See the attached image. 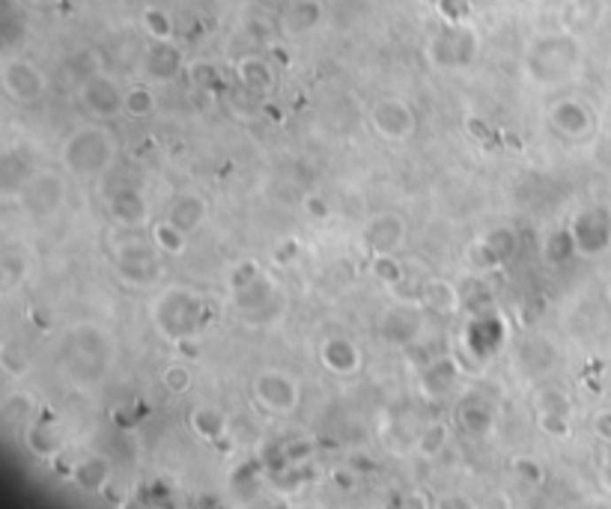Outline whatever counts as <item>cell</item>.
I'll list each match as a JSON object with an SVG mask.
<instances>
[{
	"instance_id": "f1b7e54d",
	"label": "cell",
	"mask_w": 611,
	"mask_h": 509,
	"mask_svg": "<svg viewBox=\"0 0 611 509\" xmlns=\"http://www.w3.org/2000/svg\"><path fill=\"white\" fill-rule=\"evenodd\" d=\"M141 24L150 42H174V21L161 6H146L141 12Z\"/></svg>"
},
{
	"instance_id": "60d3db41",
	"label": "cell",
	"mask_w": 611,
	"mask_h": 509,
	"mask_svg": "<svg viewBox=\"0 0 611 509\" xmlns=\"http://www.w3.org/2000/svg\"><path fill=\"white\" fill-rule=\"evenodd\" d=\"M301 209H305V215L313 218V220H329L331 218L329 200H325V197H320V194H307L305 203H301Z\"/></svg>"
},
{
	"instance_id": "6da1fadb",
	"label": "cell",
	"mask_w": 611,
	"mask_h": 509,
	"mask_svg": "<svg viewBox=\"0 0 611 509\" xmlns=\"http://www.w3.org/2000/svg\"><path fill=\"white\" fill-rule=\"evenodd\" d=\"M117 155H120V143L111 128L81 126L66 137V143L60 150V161L72 176L89 179V176L108 174L113 161H117Z\"/></svg>"
},
{
	"instance_id": "f35d334b",
	"label": "cell",
	"mask_w": 611,
	"mask_h": 509,
	"mask_svg": "<svg viewBox=\"0 0 611 509\" xmlns=\"http://www.w3.org/2000/svg\"><path fill=\"white\" fill-rule=\"evenodd\" d=\"M540 429L552 438H567L569 435V414L561 412H540Z\"/></svg>"
},
{
	"instance_id": "9a60e30c",
	"label": "cell",
	"mask_w": 611,
	"mask_h": 509,
	"mask_svg": "<svg viewBox=\"0 0 611 509\" xmlns=\"http://www.w3.org/2000/svg\"><path fill=\"white\" fill-rule=\"evenodd\" d=\"M406 242V220L394 212H385V215L373 218L370 227H367V248L373 251V257H388V253H397Z\"/></svg>"
},
{
	"instance_id": "4fadbf2b",
	"label": "cell",
	"mask_w": 611,
	"mask_h": 509,
	"mask_svg": "<svg viewBox=\"0 0 611 509\" xmlns=\"http://www.w3.org/2000/svg\"><path fill=\"white\" fill-rule=\"evenodd\" d=\"M320 358H322V366L329 369L331 375H337V379H352L364 364V355H361V349H358V343L340 334L329 336V340L322 343Z\"/></svg>"
},
{
	"instance_id": "5bb4252c",
	"label": "cell",
	"mask_w": 611,
	"mask_h": 509,
	"mask_svg": "<svg viewBox=\"0 0 611 509\" xmlns=\"http://www.w3.org/2000/svg\"><path fill=\"white\" fill-rule=\"evenodd\" d=\"M108 215L122 229H141L150 220V203L137 188H120L108 200Z\"/></svg>"
},
{
	"instance_id": "8992f818",
	"label": "cell",
	"mask_w": 611,
	"mask_h": 509,
	"mask_svg": "<svg viewBox=\"0 0 611 509\" xmlns=\"http://www.w3.org/2000/svg\"><path fill=\"white\" fill-rule=\"evenodd\" d=\"M576 63V42L567 36H549L534 42L531 54H528V69L540 84H555L573 69Z\"/></svg>"
},
{
	"instance_id": "ab89813d",
	"label": "cell",
	"mask_w": 611,
	"mask_h": 509,
	"mask_svg": "<svg viewBox=\"0 0 611 509\" xmlns=\"http://www.w3.org/2000/svg\"><path fill=\"white\" fill-rule=\"evenodd\" d=\"M0 366H4V373L10 375V379H21L24 373H27V358L21 355V351H15L12 346H4V355H0Z\"/></svg>"
},
{
	"instance_id": "3957f363",
	"label": "cell",
	"mask_w": 611,
	"mask_h": 509,
	"mask_svg": "<svg viewBox=\"0 0 611 509\" xmlns=\"http://www.w3.org/2000/svg\"><path fill=\"white\" fill-rule=\"evenodd\" d=\"M203 316H206V304L197 292L185 289V286H167L152 301V322L174 343H182L197 334L203 328Z\"/></svg>"
},
{
	"instance_id": "1f68e13d",
	"label": "cell",
	"mask_w": 611,
	"mask_h": 509,
	"mask_svg": "<svg viewBox=\"0 0 611 509\" xmlns=\"http://www.w3.org/2000/svg\"><path fill=\"white\" fill-rule=\"evenodd\" d=\"M513 474H516L519 480L525 482V486H534V489H540L543 482H545V465L540 462V459H534V456H516L513 459Z\"/></svg>"
},
{
	"instance_id": "484cf974",
	"label": "cell",
	"mask_w": 611,
	"mask_h": 509,
	"mask_svg": "<svg viewBox=\"0 0 611 509\" xmlns=\"http://www.w3.org/2000/svg\"><path fill=\"white\" fill-rule=\"evenodd\" d=\"M150 239L161 253H165V257H182V253L189 251V233H185L182 227H176L170 218L152 224Z\"/></svg>"
},
{
	"instance_id": "30bf717a",
	"label": "cell",
	"mask_w": 611,
	"mask_h": 509,
	"mask_svg": "<svg viewBox=\"0 0 611 509\" xmlns=\"http://www.w3.org/2000/svg\"><path fill=\"white\" fill-rule=\"evenodd\" d=\"M81 104L87 113H93L96 120H113L120 113H126V89L108 75H89L78 89Z\"/></svg>"
},
{
	"instance_id": "7c38bea8",
	"label": "cell",
	"mask_w": 611,
	"mask_h": 509,
	"mask_svg": "<svg viewBox=\"0 0 611 509\" xmlns=\"http://www.w3.org/2000/svg\"><path fill=\"white\" fill-rule=\"evenodd\" d=\"M569 233H573L578 253H597L611 248V212L608 209L578 212Z\"/></svg>"
},
{
	"instance_id": "7bdbcfd3",
	"label": "cell",
	"mask_w": 611,
	"mask_h": 509,
	"mask_svg": "<svg viewBox=\"0 0 611 509\" xmlns=\"http://www.w3.org/2000/svg\"><path fill=\"white\" fill-rule=\"evenodd\" d=\"M602 482L611 491V447L606 450V459H602Z\"/></svg>"
},
{
	"instance_id": "277c9868",
	"label": "cell",
	"mask_w": 611,
	"mask_h": 509,
	"mask_svg": "<svg viewBox=\"0 0 611 509\" xmlns=\"http://www.w3.org/2000/svg\"><path fill=\"white\" fill-rule=\"evenodd\" d=\"M161 257H165V253L152 244V239L150 242L126 239V242H120V248H117L113 268H117V277L122 283L141 289V286H152L161 281V274H165Z\"/></svg>"
},
{
	"instance_id": "83f0119b",
	"label": "cell",
	"mask_w": 611,
	"mask_h": 509,
	"mask_svg": "<svg viewBox=\"0 0 611 509\" xmlns=\"http://www.w3.org/2000/svg\"><path fill=\"white\" fill-rule=\"evenodd\" d=\"M30 259L21 248H6L4 257H0V281H4V289H15L24 277H27Z\"/></svg>"
},
{
	"instance_id": "f546056e",
	"label": "cell",
	"mask_w": 611,
	"mask_h": 509,
	"mask_svg": "<svg viewBox=\"0 0 611 509\" xmlns=\"http://www.w3.org/2000/svg\"><path fill=\"white\" fill-rule=\"evenodd\" d=\"M156 93H152L150 84H135L126 89V113L132 120H146L156 113Z\"/></svg>"
},
{
	"instance_id": "8fae6325",
	"label": "cell",
	"mask_w": 611,
	"mask_h": 509,
	"mask_svg": "<svg viewBox=\"0 0 611 509\" xmlns=\"http://www.w3.org/2000/svg\"><path fill=\"white\" fill-rule=\"evenodd\" d=\"M549 122L558 135H564L567 141H588L597 131V120H593L591 108L578 98H558L549 108Z\"/></svg>"
},
{
	"instance_id": "ac0fdd59",
	"label": "cell",
	"mask_w": 611,
	"mask_h": 509,
	"mask_svg": "<svg viewBox=\"0 0 611 509\" xmlns=\"http://www.w3.org/2000/svg\"><path fill=\"white\" fill-rule=\"evenodd\" d=\"M236 78H239L244 93L251 96H268L275 89V69L259 54H244L236 63Z\"/></svg>"
},
{
	"instance_id": "d590c367",
	"label": "cell",
	"mask_w": 611,
	"mask_h": 509,
	"mask_svg": "<svg viewBox=\"0 0 611 509\" xmlns=\"http://www.w3.org/2000/svg\"><path fill=\"white\" fill-rule=\"evenodd\" d=\"M185 75H189V81L197 89H215V84H218V69L212 63H206V60L189 63V66H185Z\"/></svg>"
},
{
	"instance_id": "2e32d148",
	"label": "cell",
	"mask_w": 611,
	"mask_h": 509,
	"mask_svg": "<svg viewBox=\"0 0 611 509\" xmlns=\"http://www.w3.org/2000/svg\"><path fill=\"white\" fill-rule=\"evenodd\" d=\"M456 382H460V366L453 358H436L421 373V393L429 402H442L453 393Z\"/></svg>"
},
{
	"instance_id": "b9f144b4",
	"label": "cell",
	"mask_w": 611,
	"mask_h": 509,
	"mask_svg": "<svg viewBox=\"0 0 611 509\" xmlns=\"http://www.w3.org/2000/svg\"><path fill=\"white\" fill-rule=\"evenodd\" d=\"M591 429H593V435H597V438L602 441V444L611 447V408H602V412L593 414Z\"/></svg>"
},
{
	"instance_id": "d4e9b609",
	"label": "cell",
	"mask_w": 611,
	"mask_h": 509,
	"mask_svg": "<svg viewBox=\"0 0 611 509\" xmlns=\"http://www.w3.org/2000/svg\"><path fill=\"white\" fill-rule=\"evenodd\" d=\"M206 212H209V206H206V200H203L200 194H182L174 203V206H170L167 218L191 235V233H197V229L203 227V220H206Z\"/></svg>"
},
{
	"instance_id": "cb8c5ba5",
	"label": "cell",
	"mask_w": 611,
	"mask_h": 509,
	"mask_svg": "<svg viewBox=\"0 0 611 509\" xmlns=\"http://www.w3.org/2000/svg\"><path fill=\"white\" fill-rule=\"evenodd\" d=\"M421 307H427L429 313L451 316L460 310V292L451 281H427L421 286Z\"/></svg>"
},
{
	"instance_id": "603a6c76",
	"label": "cell",
	"mask_w": 611,
	"mask_h": 509,
	"mask_svg": "<svg viewBox=\"0 0 611 509\" xmlns=\"http://www.w3.org/2000/svg\"><path fill=\"white\" fill-rule=\"evenodd\" d=\"M60 444H63L60 426L54 420H48V417H43V420H30L24 426V447H27L36 459L54 456L57 450H60Z\"/></svg>"
},
{
	"instance_id": "74e56055",
	"label": "cell",
	"mask_w": 611,
	"mask_h": 509,
	"mask_svg": "<svg viewBox=\"0 0 611 509\" xmlns=\"http://www.w3.org/2000/svg\"><path fill=\"white\" fill-rule=\"evenodd\" d=\"M373 274H376L379 281H382V283H388V286L403 283V266L394 259V253H388V257H376V259H373Z\"/></svg>"
},
{
	"instance_id": "8d00e7d4",
	"label": "cell",
	"mask_w": 611,
	"mask_h": 509,
	"mask_svg": "<svg viewBox=\"0 0 611 509\" xmlns=\"http://www.w3.org/2000/svg\"><path fill=\"white\" fill-rule=\"evenodd\" d=\"M30 412H34V399L27 397V393H15V397H10L4 402V417L6 420H12V423H24L27 426L30 420Z\"/></svg>"
},
{
	"instance_id": "836d02e7",
	"label": "cell",
	"mask_w": 611,
	"mask_h": 509,
	"mask_svg": "<svg viewBox=\"0 0 611 509\" xmlns=\"http://www.w3.org/2000/svg\"><path fill=\"white\" fill-rule=\"evenodd\" d=\"M263 266H259L257 259H242L239 266L230 271V289L233 292H242L248 289V286H254L257 281H263Z\"/></svg>"
},
{
	"instance_id": "e0dca14e",
	"label": "cell",
	"mask_w": 611,
	"mask_h": 509,
	"mask_svg": "<svg viewBox=\"0 0 611 509\" xmlns=\"http://www.w3.org/2000/svg\"><path fill=\"white\" fill-rule=\"evenodd\" d=\"M182 69H185L182 54H179V48L174 42H150V45H146L143 72H146V78H150V81L165 84V81L179 78V72H182Z\"/></svg>"
},
{
	"instance_id": "7a4b0ae2",
	"label": "cell",
	"mask_w": 611,
	"mask_h": 509,
	"mask_svg": "<svg viewBox=\"0 0 611 509\" xmlns=\"http://www.w3.org/2000/svg\"><path fill=\"white\" fill-rule=\"evenodd\" d=\"M113 346L96 325H75L63 336V369L69 382H99L111 366Z\"/></svg>"
},
{
	"instance_id": "f6af8a7d",
	"label": "cell",
	"mask_w": 611,
	"mask_h": 509,
	"mask_svg": "<svg viewBox=\"0 0 611 509\" xmlns=\"http://www.w3.org/2000/svg\"><path fill=\"white\" fill-rule=\"evenodd\" d=\"M528 4H537V0H528Z\"/></svg>"
},
{
	"instance_id": "d6986e66",
	"label": "cell",
	"mask_w": 611,
	"mask_h": 509,
	"mask_svg": "<svg viewBox=\"0 0 611 509\" xmlns=\"http://www.w3.org/2000/svg\"><path fill=\"white\" fill-rule=\"evenodd\" d=\"M519 248V235L513 233L510 227H495L492 233H486L483 239H480L477 251H475V262H480V266H504L513 253H516Z\"/></svg>"
},
{
	"instance_id": "ee69618b",
	"label": "cell",
	"mask_w": 611,
	"mask_h": 509,
	"mask_svg": "<svg viewBox=\"0 0 611 509\" xmlns=\"http://www.w3.org/2000/svg\"><path fill=\"white\" fill-rule=\"evenodd\" d=\"M24 4L39 6V10H45V6H57V4H60V0H24Z\"/></svg>"
},
{
	"instance_id": "5b68a950",
	"label": "cell",
	"mask_w": 611,
	"mask_h": 509,
	"mask_svg": "<svg viewBox=\"0 0 611 509\" xmlns=\"http://www.w3.org/2000/svg\"><path fill=\"white\" fill-rule=\"evenodd\" d=\"M0 87L15 104H36L48 93V75L27 57H6L0 63Z\"/></svg>"
},
{
	"instance_id": "44dd1931",
	"label": "cell",
	"mask_w": 611,
	"mask_h": 509,
	"mask_svg": "<svg viewBox=\"0 0 611 509\" xmlns=\"http://www.w3.org/2000/svg\"><path fill=\"white\" fill-rule=\"evenodd\" d=\"M113 467L104 456H84L72 465V480L81 491H89V495H102L104 486L111 482Z\"/></svg>"
},
{
	"instance_id": "ba28073f",
	"label": "cell",
	"mask_w": 611,
	"mask_h": 509,
	"mask_svg": "<svg viewBox=\"0 0 611 509\" xmlns=\"http://www.w3.org/2000/svg\"><path fill=\"white\" fill-rule=\"evenodd\" d=\"M254 399L263 412L275 414V417H287L298 408L301 390L287 373H281V369H263L254 379Z\"/></svg>"
},
{
	"instance_id": "bcb514c9",
	"label": "cell",
	"mask_w": 611,
	"mask_h": 509,
	"mask_svg": "<svg viewBox=\"0 0 611 509\" xmlns=\"http://www.w3.org/2000/svg\"><path fill=\"white\" fill-rule=\"evenodd\" d=\"M608 295H611V286H608Z\"/></svg>"
},
{
	"instance_id": "d6a6232c",
	"label": "cell",
	"mask_w": 611,
	"mask_h": 509,
	"mask_svg": "<svg viewBox=\"0 0 611 509\" xmlns=\"http://www.w3.org/2000/svg\"><path fill=\"white\" fill-rule=\"evenodd\" d=\"M447 438H451L447 426L445 423H433V426H427V429L421 432V438L414 441V447H418L421 456H438L447 447Z\"/></svg>"
},
{
	"instance_id": "e575fe53",
	"label": "cell",
	"mask_w": 611,
	"mask_h": 509,
	"mask_svg": "<svg viewBox=\"0 0 611 509\" xmlns=\"http://www.w3.org/2000/svg\"><path fill=\"white\" fill-rule=\"evenodd\" d=\"M576 253V242H573V233H555L549 235V242H545V259L561 266L564 259H569Z\"/></svg>"
},
{
	"instance_id": "7402d4cb",
	"label": "cell",
	"mask_w": 611,
	"mask_h": 509,
	"mask_svg": "<svg viewBox=\"0 0 611 509\" xmlns=\"http://www.w3.org/2000/svg\"><path fill=\"white\" fill-rule=\"evenodd\" d=\"M189 426L200 441H209V444H221L230 432L227 414L215 405H194L189 412Z\"/></svg>"
},
{
	"instance_id": "9c48e42d",
	"label": "cell",
	"mask_w": 611,
	"mask_h": 509,
	"mask_svg": "<svg viewBox=\"0 0 611 509\" xmlns=\"http://www.w3.org/2000/svg\"><path fill=\"white\" fill-rule=\"evenodd\" d=\"M21 206L30 218H48L66 200V185L54 170H39L21 182Z\"/></svg>"
},
{
	"instance_id": "52a82bcc",
	"label": "cell",
	"mask_w": 611,
	"mask_h": 509,
	"mask_svg": "<svg viewBox=\"0 0 611 509\" xmlns=\"http://www.w3.org/2000/svg\"><path fill=\"white\" fill-rule=\"evenodd\" d=\"M367 120H370V128L388 143H406L418 131L414 108L409 102H403V98H379L370 108V117Z\"/></svg>"
},
{
	"instance_id": "ffe728a7",
	"label": "cell",
	"mask_w": 611,
	"mask_h": 509,
	"mask_svg": "<svg viewBox=\"0 0 611 509\" xmlns=\"http://www.w3.org/2000/svg\"><path fill=\"white\" fill-rule=\"evenodd\" d=\"M322 15L325 10L320 0H292L287 10H283L281 27L287 36H307V33L322 24Z\"/></svg>"
},
{
	"instance_id": "4316f807",
	"label": "cell",
	"mask_w": 611,
	"mask_h": 509,
	"mask_svg": "<svg viewBox=\"0 0 611 509\" xmlns=\"http://www.w3.org/2000/svg\"><path fill=\"white\" fill-rule=\"evenodd\" d=\"M456 417H460V426L468 435H489L495 426V412L483 399H466L460 405V412H456Z\"/></svg>"
},
{
	"instance_id": "4dcf8cb0",
	"label": "cell",
	"mask_w": 611,
	"mask_h": 509,
	"mask_svg": "<svg viewBox=\"0 0 611 509\" xmlns=\"http://www.w3.org/2000/svg\"><path fill=\"white\" fill-rule=\"evenodd\" d=\"M161 388L167 393H174V397H185L191 388H194V375L191 369L185 364H170L161 369Z\"/></svg>"
}]
</instances>
